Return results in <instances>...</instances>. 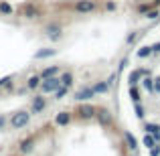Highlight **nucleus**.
<instances>
[{
  "label": "nucleus",
  "mask_w": 160,
  "mask_h": 156,
  "mask_svg": "<svg viewBox=\"0 0 160 156\" xmlns=\"http://www.w3.org/2000/svg\"><path fill=\"white\" fill-rule=\"evenodd\" d=\"M31 118H32V113L28 109H14L8 116V126H10V130H22L31 124Z\"/></svg>",
  "instance_id": "1"
},
{
  "label": "nucleus",
  "mask_w": 160,
  "mask_h": 156,
  "mask_svg": "<svg viewBox=\"0 0 160 156\" xmlns=\"http://www.w3.org/2000/svg\"><path fill=\"white\" fill-rule=\"evenodd\" d=\"M43 33H45V37H47L51 43H59V41H63V37H65V28H63V24L59 23V20L47 23L43 27Z\"/></svg>",
  "instance_id": "2"
},
{
  "label": "nucleus",
  "mask_w": 160,
  "mask_h": 156,
  "mask_svg": "<svg viewBox=\"0 0 160 156\" xmlns=\"http://www.w3.org/2000/svg\"><path fill=\"white\" fill-rule=\"evenodd\" d=\"M75 118L81 122H89V120H95V113H98V105L89 103V102H81L75 108Z\"/></svg>",
  "instance_id": "3"
},
{
  "label": "nucleus",
  "mask_w": 160,
  "mask_h": 156,
  "mask_svg": "<svg viewBox=\"0 0 160 156\" xmlns=\"http://www.w3.org/2000/svg\"><path fill=\"white\" fill-rule=\"evenodd\" d=\"M47 95H43V93H35V98L31 99V105H28V112L32 113V116H39V113H43L45 109H47Z\"/></svg>",
  "instance_id": "4"
},
{
  "label": "nucleus",
  "mask_w": 160,
  "mask_h": 156,
  "mask_svg": "<svg viewBox=\"0 0 160 156\" xmlns=\"http://www.w3.org/2000/svg\"><path fill=\"white\" fill-rule=\"evenodd\" d=\"M95 10H98L95 0H75L73 4V12H77V14H91Z\"/></svg>",
  "instance_id": "5"
},
{
  "label": "nucleus",
  "mask_w": 160,
  "mask_h": 156,
  "mask_svg": "<svg viewBox=\"0 0 160 156\" xmlns=\"http://www.w3.org/2000/svg\"><path fill=\"white\" fill-rule=\"evenodd\" d=\"M95 122H98L102 128H112V126H113V113L109 112L108 108L99 105V108H98V113H95Z\"/></svg>",
  "instance_id": "6"
},
{
  "label": "nucleus",
  "mask_w": 160,
  "mask_h": 156,
  "mask_svg": "<svg viewBox=\"0 0 160 156\" xmlns=\"http://www.w3.org/2000/svg\"><path fill=\"white\" fill-rule=\"evenodd\" d=\"M59 87H63L61 85V79H59V77H49V79H43L39 93H43V95H49V93H51V95H55V91H57Z\"/></svg>",
  "instance_id": "7"
},
{
  "label": "nucleus",
  "mask_w": 160,
  "mask_h": 156,
  "mask_svg": "<svg viewBox=\"0 0 160 156\" xmlns=\"http://www.w3.org/2000/svg\"><path fill=\"white\" fill-rule=\"evenodd\" d=\"M91 98H95L93 85H83V87H79V89L73 93V99H75L77 103H81V102H89Z\"/></svg>",
  "instance_id": "8"
},
{
  "label": "nucleus",
  "mask_w": 160,
  "mask_h": 156,
  "mask_svg": "<svg viewBox=\"0 0 160 156\" xmlns=\"http://www.w3.org/2000/svg\"><path fill=\"white\" fill-rule=\"evenodd\" d=\"M37 146V136H27L18 142V152L20 154H31Z\"/></svg>",
  "instance_id": "9"
},
{
  "label": "nucleus",
  "mask_w": 160,
  "mask_h": 156,
  "mask_svg": "<svg viewBox=\"0 0 160 156\" xmlns=\"http://www.w3.org/2000/svg\"><path fill=\"white\" fill-rule=\"evenodd\" d=\"M41 83H43V77H41V73H31L27 77V83H24V87H27L28 91H39L41 89Z\"/></svg>",
  "instance_id": "10"
},
{
  "label": "nucleus",
  "mask_w": 160,
  "mask_h": 156,
  "mask_svg": "<svg viewBox=\"0 0 160 156\" xmlns=\"http://www.w3.org/2000/svg\"><path fill=\"white\" fill-rule=\"evenodd\" d=\"M22 16H24V18H28V20H35V18H39V16H41V8L37 6L35 2H27V4H24V8H22Z\"/></svg>",
  "instance_id": "11"
},
{
  "label": "nucleus",
  "mask_w": 160,
  "mask_h": 156,
  "mask_svg": "<svg viewBox=\"0 0 160 156\" xmlns=\"http://www.w3.org/2000/svg\"><path fill=\"white\" fill-rule=\"evenodd\" d=\"M71 122H73V113L67 112V109H61V112L55 116V126H59V128H65Z\"/></svg>",
  "instance_id": "12"
},
{
  "label": "nucleus",
  "mask_w": 160,
  "mask_h": 156,
  "mask_svg": "<svg viewBox=\"0 0 160 156\" xmlns=\"http://www.w3.org/2000/svg\"><path fill=\"white\" fill-rule=\"evenodd\" d=\"M57 55V49L53 47H45V49H39V51L35 53V61H43V59H51Z\"/></svg>",
  "instance_id": "13"
},
{
  "label": "nucleus",
  "mask_w": 160,
  "mask_h": 156,
  "mask_svg": "<svg viewBox=\"0 0 160 156\" xmlns=\"http://www.w3.org/2000/svg\"><path fill=\"white\" fill-rule=\"evenodd\" d=\"M59 79H61V85L63 87H73L75 85V75H73V71H63L61 75H59Z\"/></svg>",
  "instance_id": "14"
},
{
  "label": "nucleus",
  "mask_w": 160,
  "mask_h": 156,
  "mask_svg": "<svg viewBox=\"0 0 160 156\" xmlns=\"http://www.w3.org/2000/svg\"><path fill=\"white\" fill-rule=\"evenodd\" d=\"M59 75H61V67H59V65H49V67H45V69L41 71V77H43V79L59 77Z\"/></svg>",
  "instance_id": "15"
},
{
  "label": "nucleus",
  "mask_w": 160,
  "mask_h": 156,
  "mask_svg": "<svg viewBox=\"0 0 160 156\" xmlns=\"http://www.w3.org/2000/svg\"><path fill=\"white\" fill-rule=\"evenodd\" d=\"M124 142H126V146H128L130 150H138V140H136V136H134L132 132H124Z\"/></svg>",
  "instance_id": "16"
},
{
  "label": "nucleus",
  "mask_w": 160,
  "mask_h": 156,
  "mask_svg": "<svg viewBox=\"0 0 160 156\" xmlns=\"http://www.w3.org/2000/svg\"><path fill=\"white\" fill-rule=\"evenodd\" d=\"M154 55V49H152V45H144V47H140L136 51V57L138 59H146V57H152Z\"/></svg>",
  "instance_id": "17"
},
{
  "label": "nucleus",
  "mask_w": 160,
  "mask_h": 156,
  "mask_svg": "<svg viewBox=\"0 0 160 156\" xmlns=\"http://www.w3.org/2000/svg\"><path fill=\"white\" fill-rule=\"evenodd\" d=\"M0 14H4V16L14 14V8H12V4L8 2V0H0Z\"/></svg>",
  "instance_id": "18"
},
{
  "label": "nucleus",
  "mask_w": 160,
  "mask_h": 156,
  "mask_svg": "<svg viewBox=\"0 0 160 156\" xmlns=\"http://www.w3.org/2000/svg\"><path fill=\"white\" fill-rule=\"evenodd\" d=\"M109 87H112V85H109L108 81H98V83H93V91H95V95H98V93H108Z\"/></svg>",
  "instance_id": "19"
},
{
  "label": "nucleus",
  "mask_w": 160,
  "mask_h": 156,
  "mask_svg": "<svg viewBox=\"0 0 160 156\" xmlns=\"http://www.w3.org/2000/svg\"><path fill=\"white\" fill-rule=\"evenodd\" d=\"M12 75H6V77H2L0 79V89H12L14 87V81H12Z\"/></svg>",
  "instance_id": "20"
},
{
  "label": "nucleus",
  "mask_w": 160,
  "mask_h": 156,
  "mask_svg": "<svg viewBox=\"0 0 160 156\" xmlns=\"http://www.w3.org/2000/svg\"><path fill=\"white\" fill-rule=\"evenodd\" d=\"M144 132H146V134H152V136H154V134H158V132H160V124H154V122H146V124H144Z\"/></svg>",
  "instance_id": "21"
},
{
  "label": "nucleus",
  "mask_w": 160,
  "mask_h": 156,
  "mask_svg": "<svg viewBox=\"0 0 160 156\" xmlns=\"http://www.w3.org/2000/svg\"><path fill=\"white\" fill-rule=\"evenodd\" d=\"M142 87H144L148 93H154V79L150 77V75H146V77L142 79Z\"/></svg>",
  "instance_id": "22"
},
{
  "label": "nucleus",
  "mask_w": 160,
  "mask_h": 156,
  "mask_svg": "<svg viewBox=\"0 0 160 156\" xmlns=\"http://www.w3.org/2000/svg\"><path fill=\"white\" fill-rule=\"evenodd\" d=\"M130 99L134 103H140V89H138V85H130Z\"/></svg>",
  "instance_id": "23"
},
{
  "label": "nucleus",
  "mask_w": 160,
  "mask_h": 156,
  "mask_svg": "<svg viewBox=\"0 0 160 156\" xmlns=\"http://www.w3.org/2000/svg\"><path fill=\"white\" fill-rule=\"evenodd\" d=\"M144 146H146V148H148V150H152L154 146H158L156 138H154L152 134H146V136H144Z\"/></svg>",
  "instance_id": "24"
},
{
  "label": "nucleus",
  "mask_w": 160,
  "mask_h": 156,
  "mask_svg": "<svg viewBox=\"0 0 160 156\" xmlns=\"http://www.w3.org/2000/svg\"><path fill=\"white\" fill-rule=\"evenodd\" d=\"M69 87H59L57 91H55V99H57V102H61V99H65L67 98V93H69Z\"/></svg>",
  "instance_id": "25"
},
{
  "label": "nucleus",
  "mask_w": 160,
  "mask_h": 156,
  "mask_svg": "<svg viewBox=\"0 0 160 156\" xmlns=\"http://www.w3.org/2000/svg\"><path fill=\"white\" fill-rule=\"evenodd\" d=\"M103 8H106L108 12H113V10H118V2L116 0H108V2L103 4Z\"/></svg>",
  "instance_id": "26"
},
{
  "label": "nucleus",
  "mask_w": 160,
  "mask_h": 156,
  "mask_svg": "<svg viewBox=\"0 0 160 156\" xmlns=\"http://www.w3.org/2000/svg\"><path fill=\"white\" fill-rule=\"evenodd\" d=\"M144 16H146L148 20H156L158 16H160V10H158V8H152V10H150V12H146Z\"/></svg>",
  "instance_id": "27"
},
{
  "label": "nucleus",
  "mask_w": 160,
  "mask_h": 156,
  "mask_svg": "<svg viewBox=\"0 0 160 156\" xmlns=\"http://www.w3.org/2000/svg\"><path fill=\"white\" fill-rule=\"evenodd\" d=\"M134 109H136V116L140 118V120L146 116V113H144V105H142V103H134Z\"/></svg>",
  "instance_id": "28"
},
{
  "label": "nucleus",
  "mask_w": 160,
  "mask_h": 156,
  "mask_svg": "<svg viewBox=\"0 0 160 156\" xmlns=\"http://www.w3.org/2000/svg\"><path fill=\"white\" fill-rule=\"evenodd\" d=\"M6 126H8V118L4 113H0V132H6Z\"/></svg>",
  "instance_id": "29"
},
{
  "label": "nucleus",
  "mask_w": 160,
  "mask_h": 156,
  "mask_svg": "<svg viewBox=\"0 0 160 156\" xmlns=\"http://www.w3.org/2000/svg\"><path fill=\"white\" fill-rule=\"evenodd\" d=\"M136 39H138V33H130V35L126 37V45H132V43H136Z\"/></svg>",
  "instance_id": "30"
},
{
  "label": "nucleus",
  "mask_w": 160,
  "mask_h": 156,
  "mask_svg": "<svg viewBox=\"0 0 160 156\" xmlns=\"http://www.w3.org/2000/svg\"><path fill=\"white\" fill-rule=\"evenodd\" d=\"M154 93H160V77L154 79Z\"/></svg>",
  "instance_id": "31"
},
{
  "label": "nucleus",
  "mask_w": 160,
  "mask_h": 156,
  "mask_svg": "<svg viewBox=\"0 0 160 156\" xmlns=\"http://www.w3.org/2000/svg\"><path fill=\"white\" fill-rule=\"evenodd\" d=\"M152 49H154V53H160V41H158V43H154V45H152Z\"/></svg>",
  "instance_id": "32"
}]
</instances>
